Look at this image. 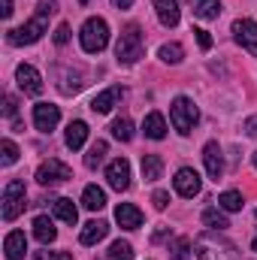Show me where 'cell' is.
Masks as SVG:
<instances>
[{"label":"cell","instance_id":"6da1fadb","mask_svg":"<svg viewBox=\"0 0 257 260\" xmlns=\"http://www.w3.org/2000/svg\"><path fill=\"white\" fill-rule=\"evenodd\" d=\"M55 12H58V0H40L37 15H34V18H27L21 27L9 30V34H6V40H9L12 46H30V43H37V40L49 30V15H55Z\"/></svg>","mask_w":257,"mask_h":260},{"label":"cell","instance_id":"7a4b0ae2","mask_svg":"<svg viewBox=\"0 0 257 260\" xmlns=\"http://www.w3.org/2000/svg\"><path fill=\"white\" fill-rule=\"evenodd\" d=\"M194 251L200 260H239V251L230 239H224L218 230H206L197 236Z\"/></svg>","mask_w":257,"mask_h":260},{"label":"cell","instance_id":"3957f363","mask_svg":"<svg viewBox=\"0 0 257 260\" xmlns=\"http://www.w3.org/2000/svg\"><path fill=\"white\" fill-rule=\"evenodd\" d=\"M79 43L88 55H100L109 43V24L103 18H88L79 30Z\"/></svg>","mask_w":257,"mask_h":260},{"label":"cell","instance_id":"277c9868","mask_svg":"<svg viewBox=\"0 0 257 260\" xmlns=\"http://www.w3.org/2000/svg\"><path fill=\"white\" fill-rule=\"evenodd\" d=\"M142 52H145L142 34H139L136 24H130L127 30L118 37V43H115V58H118V64H136L142 58Z\"/></svg>","mask_w":257,"mask_h":260},{"label":"cell","instance_id":"5b68a950","mask_svg":"<svg viewBox=\"0 0 257 260\" xmlns=\"http://www.w3.org/2000/svg\"><path fill=\"white\" fill-rule=\"evenodd\" d=\"M197 118H200V112H197V106H194L191 97H176V100H173V106H170V121H173V127L179 130V133H191V127L197 124Z\"/></svg>","mask_w":257,"mask_h":260},{"label":"cell","instance_id":"8992f818","mask_svg":"<svg viewBox=\"0 0 257 260\" xmlns=\"http://www.w3.org/2000/svg\"><path fill=\"white\" fill-rule=\"evenodd\" d=\"M24 182H18V179H12V182H6V188H3V221H15L21 212H24Z\"/></svg>","mask_w":257,"mask_h":260},{"label":"cell","instance_id":"52a82bcc","mask_svg":"<svg viewBox=\"0 0 257 260\" xmlns=\"http://www.w3.org/2000/svg\"><path fill=\"white\" fill-rule=\"evenodd\" d=\"M70 179H73V170L67 167L64 160H58V157H49L37 170V182L40 185H61V182H70Z\"/></svg>","mask_w":257,"mask_h":260},{"label":"cell","instance_id":"ba28073f","mask_svg":"<svg viewBox=\"0 0 257 260\" xmlns=\"http://www.w3.org/2000/svg\"><path fill=\"white\" fill-rule=\"evenodd\" d=\"M173 188H176V194H179V197L194 200V197L200 194V188H203L200 173H197V170H191V167H182V170L176 173V179H173Z\"/></svg>","mask_w":257,"mask_h":260},{"label":"cell","instance_id":"9c48e42d","mask_svg":"<svg viewBox=\"0 0 257 260\" xmlns=\"http://www.w3.org/2000/svg\"><path fill=\"white\" fill-rule=\"evenodd\" d=\"M15 82H18V88H21L24 94H30V97H40V94H43V76H40L37 67L18 64V70H15Z\"/></svg>","mask_w":257,"mask_h":260},{"label":"cell","instance_id":"30bf717a","mask_svg":"<svg viewBox=\"0 0 257 260\" xmlns=\"http://www.w3.org/2000/svg\"><path fill=\"white\" fill-rule=\"evenodd\" d=\"M233 40L245 52L257 55V21H251V18H236L233 21Z\"/></svg>","mask_w":257,"mask_h":260},{"label":"cell","instance_id":"8fae6325","mask_svg":"<svg viewBox=\"0 0 257 260\" xmlns=\"http://www.w3.org/2000/svg\"><path fill=\"white\" fill-rule=\"evenodd\" d=\"M58 121H61V109L55 103H37L34 106V124L40 133H52L58 127Z\"/></svg>","mask_w":257,"mask_h":260},{"label":"cell","instance_id":"7c38bea8","mask_svg":"<svg viewBox=\"0 0 257 260\" xmlns=\"http://www.w3.org/2000/svg\"><path fill=\"white\" fill-rule=\"evenodd\" d=\"M106 182H109V188H115V191H127L130 188V164L124 157H115V160L106 167Z\"/></svg>","mask_w":257,"mask_h":260},{"label":"cell","instance_id":"4fadbf2b","mask_svg":"<svg viewBox=\"0 0 257 260\" xmlns=\"http://www.w3.org/2000/svg\"><path fill=\"white\" fill-rule=\"evenodd\" d=\"M203 164H206V173H209V179H221L224 176V157H221V145L212 139V142H206L203 145Z\"/></svg>","mask_w":257,"mask_h":260},{"label":"cell","instance_id":"5bb4252c","mask_svg":"<svg viewBox=\"0 0 257 260\" xmlns=\"http://www.w3.org/2000/svg\"><path fill=\"white\" fill-rule=\"evenodd\" d=\"M115 221H118L124 230H139V227H142V212H139L133 203H118V209H115Z\"/></svg>","mask_w":257,"mask_h":260},{"label":"cell","instance_id":"9a60e30c","mask_svg":"<svg viewBox=\"0 0 257 260\" xmlns=\"http://www.w3.org/2000/svg\"><path fill=\"white\" fill-rule=\"evenodd\" d=\"M3 251H6V260H21L27 254V239H24V233L21 230H12V233H6V239H3Z\"/></svg>","mask_w":257,"mask_h":260},{"label":"cell","instance_id":"2e32d148","mask_svg":"<svg viewBox=\"0 0 257 260\" xmlns=\"http://www.w3.org/2000/svg\"><path fill=\"white\" fill-rule=\"evenodd\" d=\"M151 3H154V12H157L164 27H176L179 24V3L176 0H151Z\"/></svg>","mask_w":257,"mask_h":260},{"label":"cell","instance_id":"e0dca14e","mask_svg":"<svg viewBox=\"0 0 257 260\" xmlns=\"http://www.w3.org/2000/svg\"><path fill=\"white\" fill-rule=\"evenodd\" d=\"M106 230H109L106 221H88V224L82 227V233H79V242H82V245H97V242L106 236Z\"/></svg>","mask_w":257,"mask_h":260},{"label":"cell","instance_id":"ac0fdd59","mask_svg":"<svg viewBox=\"0 0 257 260\" xmlns=\"http://www.w3.org/2000/svg\"><path fill=\"white\" fill-rule=\"evenodd\" d=\"M142 133H145L148 139H164V136H167V121H164V115H160V112H148L145 121H142Z\"/></svg>","mask_w":257,"mask_h":260},{"label":"cell","instance_id":"d6986e66","mask_svg":"<svg viewBox=\"0 0 257 260\" xmlns=\"http://www.w3.org/2000/svg\"><path fill=\"white\" fill-rule=\"evenodd\" d=\"M115 100H118V88H106V91H100V94L91 100V109H94L97 115H106V112H112Z\"/></svg>","mask_w":257,"mask_h":260},{"label":"cell","instance_id":"ffe728a7","mask_svg":"<svg viewBox=\"0 0 257 260\" xmlns=\"http://www.w3.org/2000/svg\"><path fill=\"white\" fill-rule=\"evenodd\" d=\"M34 236L43 242V245H49V242H55V236H58V230H55V224H52V218H46V215H40V218H34Z\"/></svg>","mask_w":257,"mask_h":260},{"label":"cell","instance_id":"44dd1931","mask_svg":"<svg viewBox=\"0 0 257 260\" xmlns=\"http://www.w3.org/2000/svg\"><path fill=\"white\" fill-rule=\"evenodd\" d=\"M85 139H88V124L85 121H70V127H67V148L79 151L85 145Z\"/></svg>","mask_w":257,"mask_h":260},{"label":"cell","instance_id":"7402d4cb","mask_svg":"<svg viewBox=\"0 0 257 260\" xmlns=\"http://www.w3.org/2000/svg\"><path fill=\"white\" fill-rule=\"evenodd\" d=\"M82 206H85L88 212H100V209L106 206V194H103V188L88 185V188L82 191Z\"/></svg>","mask_w":257,"mask_h":260},{"label":"cell","instance_id":"603a6c76","mask_svg":"<svg viewBox=\"0 0 257 260\" xmlns=\"http://www.w3.org/2000/svg\"><path fill=\"white\" fill-rule=\"evenodd\" d=\"M160 173H164L160 154H142V179H145V182H157Z\"/></svg>","mask_w":257,"mask_h":260},{"label":"cell","instance_id":"cb8c5ba5","mask_svg":"<svg viewBox=\"0 0 257 260\" xmlns=\"http://www.w3.org/2000/svg\"><path fill=\"white\" fill-rule=\"evenodd\" d=\"M203 227H206V230H218V233H224V230L230 227L224 209H206V212H203Z\"/></svg>","mask_w":257,"mask_h":260},{"label":"cell","instance_id":"d4e9b609","mask_svg":"<svg viewBox=\"0 0 257 260\" xmlns=\"http://www.w3.org/2000/svg\"><path fill=\"white\" fill-rule=\"evenodd\" d=\"M55 215H58L64 224H76V221H79V209H76L73 200H67V197H58V200H55Z\"/></svg>","mask_w":257,"mask_h":260},{"label":"cell","instance_id":"484cf974","mask_svg":"<svg viewBox=\"0 0 257 260\" xmlns=\"http://www.w3.org/2000/svg\"><path fill=\"white\" fill-rule=\"evenodd\" d=\"M194 12H197V18H203V21H212V18L221 15V0H197V3H194Z\"/></svg>","mask_w":257,"mask_h":260},{"label":"cell","instance_id":"4316f807","mask_svg":"<svg viewBox=\"0 0 257 260\" xmlns=\"http://www.w3.org/2000/svg\"><path fill=\"white\" fill-rule=\"evenodd\" d=\"M157 55H160V61H164V64H182L185 49H182V43H164Z\"/></svg>","mask_w":257,"mask_h":260},{"label":"cell","instance_id":"83f0119b","mask_svg":"<svg viewBox=\"0 0 257 260\" xmlns=\"http://www.w3.org/2000/svg\"><path fill=\"white\" fill-rule=\"evenodd\" d=\"M103 157H106V142L97 139V142L88 148V154H85V167H88V170H97V167L103 164Z\"/></svg>","mask_w":257,"mask_h":260},{"label":"cell","instance_id":"f1b7e54d","mask_svg":"<svg viewBox=\"0 0 257 260\" xmlns=\"http://www.w3.org/2000/svg\"><path fill=\"white\" fill-rule=\"evenodd\" d=\"M242 194L239 191H224V194L218 197V209H224V212H242Z\"/></svg>","mask_w":257,"mask_h":260},{"label":"cell","instance_id":"f546056e","mask_svg":"<svg viewBox=\"0 0 257 260\" xmlns=\"http://www.w3.org/2000/svg\"><path fill=\"white\" fill-rule=\"evenodd\" d=\"M109 130H112V136L121 139V142H130V139H133V121H130V118H115Z\"/></svg>","mask_w":257,"mask_h":260},{"label":"cell","instance_id":"4dcf8cb0","mask_svg":"<svg viewBox=\"0 0 257 260\" xmlns=\"http://www.w3.org/2000/svg\"><path fill=\"white\" fill-rule=\"evenodd\" d=\"M15 160H18V145H15L12 139H3V142H0V164H3V167H12Z\"/></svg>","mask_w":257,"mask_h":260},{"label":"cell","instance_id":"1f68e13d","mask_svg":"<svg viewBox=\"0 0 257 260\" xmlns=\"http://www.w3.org/2000/svg\"><path fill=\"white\" fill-rule=\"evenodd\" d=\"M191 248H194L191 239H188V236H179V239L173 242L170 254H173V260H188V257H191Z\"/></svg>","mask_w":257,"mask_h":260},{"label":"cell","instance_id":"d6a6232c","mask_svg":"<svg viewBox=\"0 0 257 260\" xmlns=\"http://www.w3.org/2000/svg\"><path fill=\"white\" fill-rule=\"evenodd\" d=\"M109 260H133V245L130 242H112V248H109Z\"/></svg>","mask_w":257,"mask_h":260},{"label":"cell","instance_id":"836d02e7","mask_svg":"<svg viewBox=\"0 0 257 260\" xmlns=\"http://www.w3.org/2000/svg\"><path fill=\"white\" fill-rule=\"evenodd\" d=\"M194 37H197V46H200L203 52H209V49H212V37H209V30H203V27H194Z\"/></svg>","mask_w":257,"mask_h":260},{"label":"cell","instance_id":"e575fe53","mask_svg":"<svg viewBox=\"0 0 257 260\" xmlns=\"http://www.w3.org/2000/svg\"><path fill=\"white\" fill-rule=\"evenodd\" d=\"M151 203H154V209L164 212V209L170 206V194H167V191H154V194H151Z\"/></svg>","mask_w":257,"mask_h":260},{"label":"cell","instance_id":"d590c367","mask_svg":"<svg viewBox=\"0 0 257 260\" xmlns=\"http://www.w3.org/2000/svg\"><path fill=\"white\" fill-rule=\"evenodd\" d=\"M55 43H58V46H67V43H70V24H58V30H55Z\"/></svg>","mask_w":257,"mask_h":260},{"label":"cell","instance_id":"8d00e7d4","mask_svg":"<svg viewBox=\"0 0 257 260\" xmlns=\"http://www.w3.org/2000/svg\"><path fill=\"white\" fill-rule=\"evenodd\" d=\"M3 103H6V106H3V115H9V118H12V115H15V97H9V94H6V100H3Z\"/></svg>","mask_w":257,"mask_h":260},{"label":"cell","instance_id":"74e56055","mask_svg":"<svg viewBox=\"0 0 257 260\" xmlns=\"http://www.w3.org/2000/svg\"><path fill=\"white\" fill-rule=\"evenodd\" d=\"M0 15H3V18L12 15V0H0Z\"/></svg>","mask_w":257,"mask_h":260},{"label":"cell","instance_id":"f35d334b","mask_svg":"<svg viewBox=\"0 0 257 260\" xmlns=\"http://www.w3.org/2000/svg\"><path fill=\"white\" fill-rule=\"evenodd\" d=\"M245 133H248V136H257V115L245 121Z\"/></svg>","mask_w":257,"mask_h":260},{"label":"cell","instance_id":"ab89813d","mask_svg":"<svg viewBox=\"0 0 257 260\" xmlns=\"http://www.w3.org/2000/svg\"><path fill=\"white\" fill-rule=\"evenodd\" d=\"M112 3H115L118 9H130V6H133V0H112Z\"/></svg>","mask_w":257,"mask_h":260},{"label":"cell","instance_id":"60d3db41","mask_svg":"<svg viewBox=\"0 0 257 260\" xmlns=\"http://www.w3.org/2000/svg\"><path fill=\"white\" fill-rule=\"evenodd\" d=\"M49 260H73V257H70L67 251H58V254H52V257H49Z\"/></svg>","mask_w":257,"mask_h":260},{"label":"cell","instance_id":"b9f144b4","mask_svg":"<svg viewBox=\"0 0 257 260\" xmlns=\"http://www.w3.org/2000/svg\"><path fill=\"white\" fill-rule=\"evenodd\" d=\"M251 248H254V251H257V239H254V242H251Z\"/></svg>","mask_w":257,"mask_h":260},{"label":"cell","instance_id":"7bdbcfd3","mask_svg":"<svg viewBox=\"0 0 257 260\" xmlns=\"http://www.w3.org/2000/svg\"><path fill=\"white\" fill-rule=\"evenodd\" d=\"M254 167H257V151H254Z\"/></svg>","mask_w":257,"mask_h":260},{"label":"cell","instance_id":"ee69618b","mask_svg":"<svg viewBox=\"0 0 257 260\" xmlns=\"http://www.w3.org/2000/svg\"><path fill=\"white\" fill-rule=\"evenodd\" d=\"M79 3H82V6H85V3H88V0H79Z\"/></svg>","mask_w":257,"mask_h":260}]
</instances>
